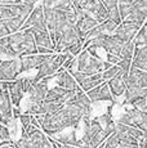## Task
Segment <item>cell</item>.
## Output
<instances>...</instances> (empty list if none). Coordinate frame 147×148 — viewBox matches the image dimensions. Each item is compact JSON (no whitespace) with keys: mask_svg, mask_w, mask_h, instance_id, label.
Here are the masks:
<instances>
[{"mask_svg":"<svg viewBox=\"0 0 147 148\" xmlns=\"http://www.w3.org/2000/svg\"><path fill=\"white\" fill-rule=\"evenodd\" d=\"M8 94H9V99L12 106H14L18 108L19 104H21V101L23 98V93L17 88V85L14 84V81L9 82V86H8Z\"/></svg>","mask_w":147,"mask_h":148,"instance_id":"cell-14","label":"cell"},{"mask_svg":"<svg viewBox=\"0 0 147 148\" xmlns=\"http://www.w3.org/2000/svg\"><path fill=\"white\" fill-rule=\"evenodd\" d=\"M3 140H12V139H10V132L8 126L0 125V142Z\"/></svg>","mask_w":147,"mask_h":148,"instance_id":"cell-31","label":"cell"},{"mask_svg":"<svg viewBox=\"0 0 147 148\" xmlns=\"http://www.w3.org/2000/svg\"><path fill=\"white\" fill-rule=\"evenodd\" d=\"M119 61H120V59H119L116 56H112V54H107V62H109V63L116 64Z\"/></svg>","mask_w":147,"mask_h":148,"instance_id":"cell-36","label":"cell"},{"mask_svg":"<svg viewBox=\"0 0 147 148\" xmlns=\"http://www.w3.org/2000/svg\"><path fill=\"white\" fill-rule=\"evenodd\" d=\"M132 67L137 70L145 71L147 70V47L135 48L132 57Z\"/></svg>","mask_w":147,"mask_h":148,"instance_id":"cell-11","label":"cell"},{"mask_svg":"<svg viewBox=\"0 0 147 148\" xmlns=\"http://www.w3.org/2000/svg\"><path fill=\"white\" fill-rule=\"evenodd\" d=\"M0 4H21V0H0Z\"/></svg>","mask_w":147,"mask_h":148,"instance_id":"cell-38","label":"cell"},{"mask_svg":"<svg viewBox=\"0 0 147 148\" xmlns=\"http://www.w3.org/2000/svg\"><path fill=\"white\" fill-rule=\"evenodd\" d=\"M14 84L17 85V88H18V89L21 90L23 94L29 92V89L31 88V80H30V79H26V77L17 79V80H14Z\"/></svg>","mask_w":147,"mask_h":148,"instance_id":"cell-22","label":"cell"},{"mask_svg":"<svg viewBox=\"0 0 147 148\" xmlns=\"http://www.w3.org/2000/svg\"><path fill=\"white\" fill-rule=\"evenodd\" d=\"M12 121V103H10L9 94L7 90L0 94V125L8 126Z\"/></svg>","mask_w":147,"mask_h":148,"instance_id":"cell-8","label":"cell"},{"mask_svg":"<svg viewBox=\"0 0 147 148\" xmlns=\"http://www.w3.org/2000/svg\"><path fill=\"white\" fill-rule=\"evenodd\" d=\"M21 73V62L19 58L0 61V80L1 81H13Z\"/></svg>","mask_w":147,"mask_h":148,"instance_id":"cell-4","label":"cell"},{"mask_svg":"<svg viewBox=\"0 0 147 148\" xmlns=\"http://www.w3.org/2000/svg\"><path fill=\"white\" fill-rule=\"evenodd\" d=\"M53 8H56V9L61 10V12H65V13L74 12V5L71 4L70 0H59Z\"/></svg>","mask_w":147,"mask_h":148,"instance_id":"cell-23","label":"cell"},{"mask_svg":"<svg viewBox=\"0 0 147 148\" xmlns=\"http://www.w3.org/2000/svg\"><path fill=\"white\" fill-rule=\"evenodd\" d=\"M141 26L135 23H129V22L123 21L120 25L116 27L114 35L116 36L119 40H121L123 42H128V41H133L134 36L137 35V32L139 31Z\"/></svg>","mask_w":147,"mask_h":148,"instance_id":"cell-6","label":"cell"},{"mask_svg":"<svg viewBox=\"0 0 147 148\" xmlns=\"http://www.w3.org/2000/svg\"><path fill=\"white\" fill-rule=\"evenodd\" d=\"M70 1H71V4L74 5V8H75V7H78V4H79L80 0H70Z\"/></svg>","mask_w":147,"mask_h":148,"instance_id":"cell-40","label":"cell"},{"mask_svg":"<svg viewBox=\"0 0 147 148\" xmlns=\"http://www.w3.org/2000/svg\"><path fill=\"white\" fill-rule=\"evenodd\" d=\"M125 84V90H135V89H147V72L131 67L128 75L123 79Z\"/></svg>","mask_w":147,"mask_h":148,"instance_id":"cell-3","label":"cell"},{"mask_svg":"<svg viewBox=\"0 0 147 148\" xmlns=\"http://www.w3.org/2000/svg\"><path fill=\"white\" fill-rule=\"evenodd\" d=\"M74 62H75V58H74V56L69 54V56H67V59L63 62V64H62V68H63L65 71H66V70H70V68L72 67Z\"/></svg>","mask_w":147,"mask_h":148,"instance_id":"cell-34","label":"cell"},{"mask_svg":"<svg viewBox=\"0 0 147 148\" xmlns=\"http://www.w3.org/2000/svg\"><path fill=\"white\" fill-rule=\"evenodd\" d=\"M107 85H109V89H110L111 95L114 97V98L123 95L124 92H125V84H124V81H123V71L121 70L119 71V73L115 76V77H112L111 80H109Z\"/></svg>","mask_w":147,"mask_h":148,"instance_id":"cell-13","label":"cell"},{"mask_svg":"<svg viewBox=\"0 0 147 148\" xmlns=\"http://www.w3.org/2000/svg\"><path fill=\"white\" fill-rule=\"evenodd\" d=\"M119 124L126 125V126H134L141 132H147V112H141L134 108L128 110L120 116Z\"/></svg>","mask_w":147,"mask_h":148,"instance_id":"cell-2","label":"cell"},{"mask_svg":"<svg viewBox=\"0 0 147 148\" xmlns=\"http://www.w3.org/2000/svg\"><path fill=\"white\" fill-rule=\"evenodd\" d=\"M69 73L72 76V79L75 80V82L79 85V86H80V85L83 84L84 80H85V77H87V76L84 75V73L79 72V71H69Z\"/></svg>","mask_w":147,"mask_h":148,"instance_id":"cell-29","label":"cell"},{"mask_svg":"<svg viewBox=\"0 0 147 148\" xmlns=\"http://www.w3.org/2000/svg\"><path fill=\"white\" fill-rule=\"evenodd\" d=\"M102 5L107 10H111L114 8H117V0H100Z\"/></svg>","mask_w":147,"mask_h":148,"instance_id":"cell-33","label":"cell"},{"mask_svg":"<svg viewBox=\"0 0 147 148\" xmlns=\"http://www.w3.org/2000/svg\"><path fill=\"white\" fill-rule=\"evenodd\" d=\"M133 53H134V44L133 41L124 42L123 47L120 48V52L117 54L119 59H132Z\"/></svg>","mask_w":147,"mask_h":148,"instance_id":"cell-19","label":"cell"},{"mask_svg":"<svg viewBox=\"0 0 147 148\" xmlns=\"http://www.w3.org/2000/svg\"><path fill=\"white\" fill-rule=\"evenodd\" d=\"M133 44H134V49L135 48H141V47H146L147 44V27L146 25H142L139 28V31L137 32V35L133 39Z\"/></svg>","mask_w":147,"mask_h":148,"instance_id":"cell-18","label":"cell"},{"mask_svg":"<svg viewBox=\"0 0 147 148\" xmlns=\"http://www.w3.org/2000/svg\"><path fill=\"white\" fill-rule=\"evenodd\" d=\"M38 1H39V0H23V1H22V3H23V4L34 5V4H35V3H38Z\"/></svg>","mask_w":147,"mask_h":148,"instance_id":"cell-39","label":"cell"},{"mask_svg":"<svg viewBox=\"0 0 147 148\" xmlns=\"http://www.w3.org/2000/svg\"><path fill=\"white\" fill-rule=\"evenodd\" d=\"M32 30V35H34V40H35V44L38 48H47V49H50L54 52V45L52 44V40H50V36H49V31L44 30Z\"/></svg>","mask_w":147,"mask_h":148,"instance_id":"cell-12","label":"cell"},{"mask_svg":"<svg viewBox=\"0 0 147 148\" xmlns=\"http://www.w3.org/2000/svg\"><path fill=\"white\" fill-rule=\"evenodd\" d=\"M116 66L120 68L124 73H128L132 67V59H120L116 63Z\"/></svg>","mask_w":147,"mask_h":148,"instance_id":"cell-28","label":"cell"},{"mask_svg":"<svg viewBox=\"0 0 147 148\" xmlns=\"http://www.w3.org/2000/svg\"><path fill=\"white\" fill-rule=\"evenodd\" d=\"M18 119H19V121H21V124H22V132L26 130L27 127L31 125L30 124L31 122V115H29V113H22Z\"/></svg>","mask_w":147,"mask_h":148,"instance_id":"cell-30","label":"cell"},{"mask_svg":"<svg viewBox=\"0 0 147 148\" xmlns=\"http://www.w3.org/2000/svg\"><path fill=\"white\" fill-rule=\"evenodd\" d=\"M50 56H43V54H32V56H26V57H21L19 62H21V72L23 71H29L32 68H39L43 63H45L47 61H49Z\"/></svg>","mask_w":147,"mask_h":148,"instance_id":"cell-9","label":"cell"},{"mask_svg":"<svg viewBox=\"0 0 147 148\" xmlns=\"http://www.w3.org/2000/svg\"><path fill=\"white\" fill-rule=\"evenodd\" d=\"M117 10H119V14H120V18L121 21L126 18L132 12H133V5H129V4H125V3H121V1H117Z\"/></svg>","mask_w":147,"mask_h":148,"instance_id":"cell-21","label":"cell"},{"mask_svg":"<svg viewBox=\"0 0 147 148\" xmlns=\"http://www.w3.org/2000/svg\"><path fill=\"white\" fill-rule=\"evenodd\" d=\"M125 95V104H132L134 101L139 98H145L147 95V89H135V90H125L124 92Z\"/></svg>","mask_w":147,"mask_h":148,"instance_id":"cell-17","label":"cell"},{"mask_svg":"<svg viewBox=\"0 0 147 148\" xmlns=\"http://www.w3.org/2000/svg\"><path fill=\"white\" fill-rule=\"evenodd\" d=\"M102 75H101V72L95 73V75H92V76H88V77H85V80L84 82L80 85V89L83 90L84 93L89 92L90 89H93V88L98 86V85L102 84Z\"/></svg>","mask_w":147,"mask_h":148,"instance_id":"cell-15","label":"cell"},{"mask_svg":"<svg viewBox=\"0 0 147 148\" xmlns=\"http://www.w3.org/2000/svg\"><path fill=\"white\" fill-rule=\"evenodd\" d=\"M52 77H45L36 84H31V88L27 92L30 94V103H38L44 101L48 92V81Z\"/></svg>","mask_w":147,"mask_h":148,"instance_id":"cell-7","label":"cell"},{"mask_svg":"<svg viewBox=\"0 0 147 148\" xmlns=\"http://www.w3.org/2000/svg\"><path fill=\"white\" fill-rule=\"evenodd\" d=\"M132 106H133L134 110H137V111L147 112V99H146V97L145 98H139V99H137V101H134L132 103Z\"/></svg>","mask_w":147,"mask_h":148,"instance_id":"cell-27","label":"cell"},{"mask_svg":"<svg viewBox=\"0 0 147 148\" xmlns=\"http://www.w3.org/2000/svg\"><path fill=\"white\" fill-rule=\"evenodd\" d=\"M80 52H81V42L78 41V42H75V44L71 45V47L69 48V50H67V54H71V56L75 57L76 54H79Z\"/></svg>","mask_w":147,"mask_h":148,"instance_id":"cell-32","label":"cell"},{"mask_svg":"<svg viewBox=\"0 0 147 148\" xmlns=\"http://www.w3.org/2000/svg\"><path fill=\"white\" fill-rule=\"evenodd\" d=\"M119 71H120V68H119L116 64H114L111 68H109V70L103 71V72H101V75H102V81H106V80H111L112 77H115V76L119 73Z\"/></svg>","mask_w":147,"mask_h":148,"instance_id":"cell-25","label":"cell"},{"mask_svg":"<svg viewBox=\"0 0 147 148\" xmlns=\"http://www.w3.org/2000/svg\"><path fill=\"white\" fill-rule=\"evenodd\" d=\"M84 116L87 115L80 107L76 104H70L63 106L54 113L36 115L35 120L43 129L41 132L52 136L62 133L67 127H76Z\"/></svg>","mask_w":147,"mask_h":148,"instance_id":"cell-1","label":"cell"},{"mask_svg":"<svg viewBox=\"0 0 147 148\" xmlns=\"http://www.w3.org/2000/svg\"><path fill=\"white\" fill-rule=\"evenodd\" d=\"M32 27L34 30H40V31H44V30H48L47 28V23L44 21V16H43V7L39 5V7L34 8L32 12L29 14V17L26 18L25 23L22 25L21 30H27V28Z\"/></svg>","mask_w":147,"mask_h":148,"instance_id":"cell-5","label":"cell"},{"mask_svg":"<svg viewBox=\"0 0 147 148\" xmlns=\"http://www.w3.org/2000/svg\"><path fill=\"white\" fill-rule=\"evenodd\" d=\"M49 140H50V143H52V148H57V147H56V143H54V140H53V139L49 138Z\"/></svg>","mask_w":147,"mask_h":148,"instance_id":"cell-41","label":"cell"},{"mask_svg":"<svg viewBox=\"0 0 147 148\" xmlns=\"http://www.w3.org/2000/svg\"><path fill=\"white\" fill-rule=\"evenodd\" d=\"M8 86H9V82L8 81H1L0 80V94L8 90Z\"/></svg>","mask_w":147,"mask_h":148,"instance_id":"cell-37","label":"cell"},{"mask_svg":"<svg viewBox=\"0 0 147 148\" xmlns=\"http://www.w3.org/2000/svg\"><path fill=\"white\" fill-rule=\"evenodd\" d=\"M101 26H102L104 34H107V35H112V34L115 32V30H116L117 25L115 23L114 21H111V19H107V21H104L101 23Z\"/></svg>","mask_w":147,"mask_h":148,"instance_id":"cell-26","label":"cell"},{"mask_svg":"<svg viewBox=\"0 0 147 148\" xmlns=\"http://www.w3.org/2000/svg\"><path fill=\"white\" fill-rule=\"evenodd\" d=\"M58 1H59V0H43L41 7H44V8H53Z\"/></svg>","mask_w":147,"mask_h":148,"instance_id":"cell-35","label":"cell"},{"mask_svg":"<svg viewBox=\"0 0 147 148\" xmlns=\"http://www.w3.org/2000/svg\"><path fill=\"white\" fill-rule=\"evenodd\" d=\"M54 142H57V143H61V144H66V146H72L75 147L76 146V142H78V139H76V134L75 132H71L69 133V134H56V135H52Z\"/></svg>","mask_w":147,"mask_h":148,"instance_id":"cell-16","label":"cell"},{"mask_svg":"<svg viewBox=\"0 0 147 148\" xmlns=\"http://www.w3.org/2000/svg\"><path fill=\"white\" fill-rule=\"evenodd\" d=\"M106 102V101H110L112 103H115L114 101V97L111 95V92L109 89V85L107 82H102V84L98 86V102Z\"/></svg>","mask_w":147,"mask_h":148,"instance_id":"cell-20","label":"cell"},{"mask_svg":"<svg viewBox=\"0 0 147 148\" xmlns=\"http://www.w3.org/2000/svg\"><path fill=\"white\" fill-rule=\"evenodd\" d=\"M119 146H120V140H119V136L115 133L109 135L104 140V148H119Z\"/></svg>","mask_w":147,"mask_h":148,"instance_id":"cell-24","label":"cell"},{"mask_svg":"<svg viewBox=\"0 0 147 148\" xmlns=\"http://www.w3.org/2000/svg\"><path fill=\"white\" fill-rule=\"evenodd\" d=\"M56 77V84L58 88L66 90H76L79 88V85L75 82V80L72 79V76L69 73V71H65L63 68H59L54 75Z\"/></svg>","mask_w":147,"mask_h":148,"instance_id":"cell-10","label":"cell"}]
</instances>
